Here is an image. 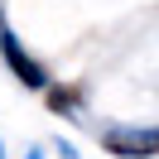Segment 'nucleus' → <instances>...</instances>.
Instances as JSON below:
<instances>
[{
  "label": "nucleus",
  "instance_id": "obj_1",
  "mask_svg": "<svg viewBox=\"0 0 159 159\" xmlns=\"http://www.w3.org/2000/svg\"><path fill=\"white\" fill-rule=\"evenodd\" d=\"M101 149L116 159H154L159 154V130L149 125H116L101 135Z\"/></svg>",
  "mask_w": 159,
  "mask_h": 159
},
{
  "label": "nucleus",
  "instance_id": "obj_3",
  "mask_svg": "<svg viewBox=\"0 0 159 159\" xmlns=\"http://www.w3.org/2000/svg\"><path fill=\"white\" fill-rule=\"evenodd\" d=\"M43 101H48L53 111H63V116H68V111L82 106V92H77V87H48V92H43Z\"/></svg>",
  "mask_w": 159,
  "mask_h": 159
},
{
  "label": "nucleus",
  "instance_id": "obj_4",
  "mask_svg": "<svg viewBox=\"0 0 159 159\" xmlns=\"http://www.w3.org/2000/svg\"><path fill=\"white\" fill-rule=\"evenodd\" d=\"M0 159H5V149H0Z\"/></svg>",
  "mask_w": 159,
  "mask_h": 159
},
{
  "label": "nucleus",
  "instance_id": "obj_2",
  "mask_svg": "<svg viewBox=\"0 0 159 159\" xmlns=\"http://www.w3.org/2000/svg\"><path fill=\"white\" fill-rule=\"evenodd\" d=\"M0 58L10 63V72L24 82V87H34V92H48V72H43V63L39 58H29V53L20 48V39L10 34V24L0 20Z\"/></svg>",
  "mask_w": 159,
  "mask_h": 159
}]
</instances>
